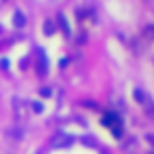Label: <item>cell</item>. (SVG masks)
I'll return each instance as SVG.
<instances>
[{
    "label": "cell",
    "instance_id": "obj_1",
    "mask_svg": "<svg viewBox=\"0 0 154 154\" xmlns=\"http://www.w3.org/2000/svg\"><path fill=\"white\" fill-rule=\"evenodd\" d=\"M101 122H103L106 127H110V129L114 131V135H116V137H120V133H122V131H120V122H122V120H120V116H118V114L108 112V114L103 116V120H101Z\"/></svg>",
    "mask_w": 154,
    "mask_h": 154
},
{
    "label": "cell",
    "instance_id": "obj_2",
    "mask_svg": "<svg viewBox=\"0 0 154 154\" xmlns=\"http://www.w3.org/2000/svg\"><path fill=\"white\" fill-rule=\"evenodd\" d=\"M70 143H72V137L66 135V133H59V135H55V137L51 139V146H53V148H68Z\"/></svg>",
    "mask_w": 154,
    "mask_h": 154
},
{
    "label": "cell",
    "instance_id": "obj_3",
    "mask_svg": "<svg viewBox=\"0 0 154 154\" xmlns=\"http://www.w3.org/2000/svg\"><path fill=\"white\" fill-rule=\"evenodd\" d=\"M141 38L146 40V42H150V40H154V23L152 26H148L143 32H141Z\"/></svg>",
    "mask_w": 154,
    "mask_h": 154
},
{
    "label": "cell",
    "instance_id": "obj_4",
    "mask_svg": "<svg viewBox=\"0 0 154 154\" xmlns=\"http://www.w3.org/2000/svg\"><path fill=\"white\" fill-rule=\"evenodd\" d=\"M53 30H55L53 19H47V21H45V34H53Z\"/></svg>",
    "mask_w": 154,
    "mask_h": 154
},
{
    "label": "cell",
    "instance_id": "obj_5",
    "mask_svg": "<svg viewBox=\"0 0 154 154\" xmlns=\"http://www.w3.org/2000/svg\"><path fill=\"white\" fill-rule=\"evenodd\" d=\"M59 23H61V28H63V34H66V36H70V28H68V21H66V17H63V15H59Z\"/></svg>",
    "mask_w": 154,
    "mask_h": 154
},
{
    "label": "cell",
    "instance_id": "obj_6",
    "mask_svg": "<svg viewBox=\"0 0 154 154\" xmlns=\"http://www.w3.org/2000/svg\"><path fill=\"white\" fill-rule=\"evenodd\" d=\"M23 23H26V17H23V13L17 11L15 13V26H23Z\"/></svg>",
    "mask_w": 154,
    "mask_h": 154
}]
</instances>
